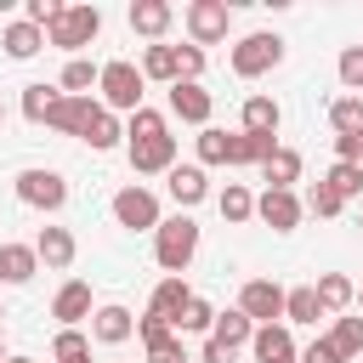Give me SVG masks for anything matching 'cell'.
<instances>
[{"instance_id":"obj_1","label":"cell","mask_w":363,"mask_h":363,"mask_svg":"<svg viewBox=\"0 0 363 363\" xmlns=\"http://www.w3.org/2000/svg\"><path fill=\"white\" fill-rule=\"evenodd\" d=\"M125 136H130V170L136 176H159V170L176 164V136L164 130V113L136 108L130 125H125Z\"/></svg>"},{"instance_id":"obj_2","label":"cell","mask_w":363,"mask_h":363,"mask_svg":"<svg viewBox=\"0 0 363 363\" xmlns=\"http://www.w3.org/2000/svg\"><path fill=\"white\" fill-rule=\"evenodd\" d=\"M153 255H159V267L170 272V278H182L187 272V261L199 255V221L193 216H164L159 227H153Z\"/></svg>"},{"instance_id":"obj_3","label":"cell","mask_w":363,"mask_h":363,"mask_svg":"<svg viewBox=\"0 0 363 363\" xmlns=\"http://www.w3.org/2000/svg\"><path fill=\"white\" fill-rule=\"evenodd\" d=\"M142 85H147V79H142L136 62H102V74H96V91H102V108H108V113H113V108H119V113H136V108H142Z\"/></svg>"},{"instance_id":"obj_4","label":"cell","mask_w":363,"mask_h":363,"mask_svg":"<svg viewBox=\"0 0 363 363\" xmlns=\"http://www.w3.org/2000/svg\"><path fill=\"white\" fill-rule=\"evenodd\" d=\"M102 34V11L96 6H62V17L45 28V40L57 45V51H79V45H91Z\"/></svg>"},{"instance_id":"obj_5","label":"cell","mask_w":363,"mask_h":363,"mask_svg":"<svg viewBox=\"0 0 363 363\" xmlns=\"http://www.w3.org/2000/svg\"><path fill=\"white\" fill-rule=\"evenodd\" d=\"M278 62H284V40L267 34V28H261V34H244V40L233 45V74H238V79H261V74L278 68Z\"/></svg>"},{"instance_id":"obj_6","label":"cell","mask_w":363,"mask_h":363,"mask_svg":"<svg viewBox=\"0 0 363 363\" xmlns=\"http://www.w3.org/2000/svg\"><path fill=\"white\" fill-rule=\"evenodd\" d=\"M182 23H187V34H193V45L204 51V45H216V40H227V23H233V11H227V0H193V6L182 11Z\"/></svg>"},{"instance_id":"obj_7","label":"cell","mask_w":363,"mask_h":363,"mask_svg":"<svg viewBox=\"0 0 363 363\" xmlns=\"http://www.w3.org/2000/svg\"><path fill=\"white\" fill-rule=\"evenodd\" d=\"M17 199L28 210H62L68 204V182L57 170H17Z\"/></svg>"},{"instance_id":"obj_8","label":"cell","mask_w":363,"mask_h":363,"mask_svg":"<svg viewBox=\"0 0 363 363\" xmlns=\"http://www.w3.org/2000/svg\"><path fill=\"white\" fill-rule=\"evenodd\" d=\"M113 221L130 227V233H153L164 216H159V199H153L147 187H119V193H113Z\"/></svg>"},{"instance_id":"obj_9","label":"cell","mask_w":363,"mask_h":363,"mask_svg":"<svg viewBox=\"0 0 363 363\" xmlns=\"http://www.w3.org/2000/svg\"><path fill=\"white\" fill-rule=\"evenodd\" d=\"M238 312L261 329V323H278L284 318V289L272 284V278H250L244 289H238Z\"/></svg>"},{"instance_id":"obj_10","label":"cell","mask_w":363,"mask_h":363,"mask_svg":"<svg viewBox=\"0 0 363 363\" xmlns=\"http://www.w3.org/2000/svg\"><path fill=\"white\" fill-rule=\"evenodd\" d=\"M96 119H102V102H91V96H62V102L51 108V119H45V125H51V130H62V136H79V142H85Z\"/></svg>"},{"instance_id":"obj_11","label":"cell","mask_w":363,"mask_h":363,"mask_svg":"<svg viewBox=\"0 0 363 363\" xmlns=\"http://www.w3.org/2000/svg\"><path fill=\"white\" fill-rule=\"evenodd\" d=\"M170 113H176L182 125H210L216 96H210L199 79H176V85H170Z\"/></svg>"},{"instance_id":"obj_12","label":"cell","mask_w":363,"mask_h":363,"mask_svg":"<svg viewBox=\"0 0 363 363\" xmlns=\"http://www.w3.org/2000/svg\"><path fill=\"white\" fill-rule=\"evenodd\" d=\"M255 216H261L272 233H295V227H301V199H295V193H278V187H267V193L255 199Z\"/></svg>"},{"instance_id":"obj_13","label":"cell","mask_w":363,"mask_h":363,"mask_svg":"<svg viewBox=\"0 0 363 363\" xmlns=\"http://www.w3.org/2000/svg\"><path fill=\"white\" fill-rule=\"evenodd\" d=\"M51 318H57L62 329H79V323L91 318V284H79V278H68V284L57 289V301H51Z\"/></svg>"},{"instance_id":"obj_14","label":"cell","mask_w":363,"mask_h":363,"mask_svg":"<svg viewBox=\"0 0 363 363\" xmlns=\"http://www.w3.org/2000/svg\"><path fill=\"white\" fill-rule=\"evenodd\" d=\"M250 352H255V363H295L289 323H261V329L250 335Z\"/></svg>"},{"instance_id":"obj_15","label":"cell","mask_w":363,"mask_h":363,"mask_svg":"<svg viewBox=\"0 0 363 363\" xmlns=\"http://www.w3.org/2000/svg\"><path fill=\"white\" fill-rule=\"evenodd\" d=\"M164 176H170L164 187H170V199L182 204V216H187V210H193V204L210 193V182H204V164H170Z\"/></svg>"},{"instance_id":"obj_16","label":"cell","mask_w":363,"mask_h":363,"mask_svg":"<svg viewBox=\"0 0 363 363\" xmlns=\"http://www.w3.org/2000/svg\"><path fill=\"white\" fill-rule=\"evenodd\" d=\"M187 301H193V289H187L182 278H159V289H153V301H147V318H159V323L176 329V318H182Z\"/></svg>"},{"instance_id":"obj_17","label":"cell","mask_w":363,"mask_h":363,"mask_svg":"<svg viewBox=\"0 0 363 363\" xmlns=\"http://www.w3.org/2000/svg\"><path fill=\"white\" fill-rule=\"evenodd\" d=\"M261 176H267V187H278V193H295V182H301V153H295V147H272V153L261 159Z\"/></svg>"},{"instance_id":"obj_18","label":"cell","mask_w":363,"mask_h":363,"mask_svg":"<svg viewBox=\"0 0 363 363\" xmlns=\"http://www.w3.org/2000/svg\"><path fill=\"white\" fill-rule=\"evenodd\" d=\"M34 255H40L51 272L74 267V233H68V227H40V238H34Z\"/></svg>"},{"instance_id":"obj_19","label":"cell","mask_w":363,"mask_h":363,"mask_svg":"<svg viewBox=\"0 0 363 363\" xmlns=\"http://www.w3.org/2000/svg\"><path fill=\"white\" fill-rule=\"evenodd\" d=\"M91 335H96L102 346H119V340L136 335V318H130L125 306H96V312H91Z\"/></svg>"},{"instance_id":"obj_20","label":"cell","mask_w":363,"mask_h":363,"mask_svg":"<svg viewBox=\"0 0 363 363\" xmlns=\"http://www.w3.org/2000/svg\"><path fill=\"white\" fill-rule=\"evenodd\" d=\"M0 45H6V57H11V62H28V57L45 45V28H34V23H23V17H17V23H6V28H0Z\"/></svg>"},{"instance_id":"obj_21","label":"cell","mask_w":363,"mask_h":363,"mask_svg":"<svg viewBox=\"0 0 363 363\" xmlns=\"http://www.w3.org/2000/svg\"><path fill=\"white\" fill-rule=\"evenodd\" d=\"M272 147H278V136H261V130H233V136H227V164H261Z\"/></svg>"},{"instance_id":"obj_22","label":"cell","mask_w":363,"mask_h":363,"mask_svg":"<svg viewBox=\"0 0 363 363\" xmlns=\"http://www.w3.org/2000/svg\"><path fill=\"white\" fill-rule=\"evenodd\" d=\"M40 272L34 244H0V284H28Z\"/></svg>"},{"instance_id":"obj_23","label":"cell","mask_w":363,"mask_h":363,"mask_svg":"<svg viewBox=\"0 0 363 363\" xmlns=\"http://www.w3.org/2000/svg\"><path fill=\"white\" fill-rule=\"evenodd\" d=\"M170 17H176V11H170L164 0H130V28L147 34V40H159V34L170 28Z\"/></svg>"},{"instance_id":"obj_24","label":"cell","mask_w":363,"mask_h":363,"mask_svg":"<svg viewBox=\"0 0 363 363\" xmlns=\"http://www.w3.org/2000/svg\"><path fill=\"white\" fill-rule=\"evenodd\" d=\"M142 79H164V85H176V79H182L176 45H147V51H142Z\"/></svg>"},{"instance_id":"obj_25","label":"cell","mask_w":363,"mask_h":363,"mask_svg":"<svg viewBox=\"0 0 363 363\" xmlns=\"http://www.w3.org/2000/svg\"><path fill=\"white\" fill-rule=\"evenodd\" d=\"M312 289H318V306H323V312H346V306H352V295H357L346 272H323Z\"/></svg>"},{"instance_id":"obj_26","label":"cell","mask_w":363,"mask_h":363,"mask_svg":"<svg viewBox=\"0 0 363 363\" xmlns=\"http://www.w3.org/2000/svg\"><path fill=\"white\" fill-rule=\"evenodd\" d=\"M250 335H255V323H250L238 306H233V312H216V323H210V340H221V346H233V352H238Z\"/></svg>"},{"instance_id":"obj_27","label":"cell","mask_w":363,"mask_h":363,"mask_svg":"<svg viewBox=\"0 0 363 363\" xmlns=\"http://www.w3.org/2000/svg\"><path fill=\"white\" fill-rule=\"evenodd\" d=\"M323 340L335 346V357H340V363H352V357L363 352V318H335V329H329Z\"/></svg>"},{"instance_id":"obj_28","label":"cell","mask_w":363,"mask_h":363,"mask_svg":"<svg viewBox=\"0 0 363 363\" xmlns=\"http://www.w3.org/2000/svg\"><path fill=\"white\" fill-rule=\"evenodd\" d=\"M216 210H221V221H233V227H238V221H250V216H255V193H250V187H238V182H227V187H221V199H216Z\"/></svg>"},{"instance_id":"obj_29","label":"cell","mask_w":363,"mask_h":363,"mask_svg":"<svg viewBox=\"0 0 363 363\" xmlns=\"http://www.w3.org/2000/svg\"><path fill=\"white\" fill-rule=\"evenodd\" d=\"M323 306H318V289H284V323H318Z\"/></svg>"},{"instance_id":"obj_30","label":"cell","mask_w":363,"mask_h":363,"mask_svg":"<svg viewBox=\"0 0 363 363\" xmlns=\"http://www.w3.org/2000/svg\"><path fill=\"white\" fill-rule=\"evenodd\" d=\"M278 119H284V113H278V102H272V96H250V102H244V130L278 136Z\"/></svg>"},{"instance_id":"obj_31","label":"cell","mask_w":363,"mask_h":363,"mask_svg":"<svg viewBox=\"0 0 363 363\" xmlns=\"http://www.w3.org/2000/svg\"><path fill=\"white\" fill-rule=\"evenodd\" d=\"M96 74H102V68H91L85 57H74V62L62 68V79H57V91H62V96H91V85H96Z\"/></svg>"},{"instance_id":"obj_32","label":"cell","mask_w":363,"mask_h":363,"mask_svg":"<svg viewBox=\"0 0 363 363\" xmlns=\"http://www.w3.org/2000/svg\"><path fill=\"white\" fill-rule=\"evenodd\" d=\"M57 102H62V91H57V85H23V113H28L34 125H45Z\"/></svg>"},{"instance_id":"obj_33","label":"cell","mask_w":363,"mask_h":363,"mask_svg":"<svg viewBox=\"0 0 363 363\" xmlns=\"http://www.w3.org/2000/svg\"><path fill=\"white\" fill-rule=\"evenodd\" d=\"M210 323H216V306H210L204 295H193V301L182 306V318H176V335H210Z\"/></svg>"},{"instance_id":"obj_34","label":"cell","mask_w":363,"mask_h":363,"mask_svg":"<svg viewBox=\"0 0 363 363\" xmlns=\"http://www.w3.org/2000/svg\"><path fill=\"white\" fill-rule=\"evenodd\" d=\"M329 125H335V136H363V96H340L329 108Z\"/></svg>"},{"instance_id":"obj_35","label":"cell","mask_w":363,"mask_h":363,"mask_svg":"<svg viewBox=\"0 0 363 363\" xmlns=\"http://www.w3.org/2000/svg\"><path fill=\"white\" fill-rule=\"evenodd\" d=\"M323 187H329L335 199H357V193H363V164H329Z\"/></svg>"},{"instance_id":"obj_36","label":"cell","mask_w":363,"mask_h":363,"mask_svg":"<svg viewBox=\"0 0 363 363\" xmlns=\"http://www.w3.org/2000/svg\"><path fill=\"white\" fill-rule=\"evenodd\" d=\"M51 357H57V363H91V340H85L79 329H62L57 346H51Z\"/></svg>"},{"instance_id":"obj_37","label":"cell","mask_w":363,"mask_h":363,"mask_svg":"<svg viewBox=\"0 0 363 363\" xmlns=\"http://www.w3.org/2000/svg\"><path fill=\"white\" fill-rule=\"evenodd\" d=\"M199 164H227V130H216V125L199 130Z\"/></svg>"},{"instance_id":"obj_38","label":"cell","mask_w":363,"mask_h":363,"mask_svg":"<svg viewBox=\"0 0 363 363\" xmlns=\"http://www.w3.org/2000/svg\"><path fill=\"white\" fill-rule=\"evenodd\" d=\"M340 85L363 91V45H346V51H340Z\"/></svg>"},{"instance_id":"obj_39","label":"cell","mask_w":363,"mask_h":363,"mask_svg":"<svg viewBox=\"0 0 363 363\" xmlns=\"http://www.w3.org/2000/svg\"><path fill=\"white\" fill-rule=\"evenodd\" d=\"M176 62H182V79H199L204 74V51L199 45H176Z\"/></svg>"},{"instance_id":"obj_40","label":"cell","mask_w":363,"mask_h":363,"mask_svg":"<svg viewBox=\"0 0 363 363\" xmlns=\"http://www.w3.org/2000/svg\"><path fill=\"white\" fill-rule=\"evenodd\" d=\"M306 204H312V216H340V204H346V199H335V193H329V187H323V182H318V187H312V199H306Z\"/></svg>"},{"instance_id":"obj_41","label":"cell","mask_w":363,"mask_h":363,"mask_svg":"<svg viewBox=\"0 0 363 363\" xmlns=\"http://www.w3.org/2000/svg\"><path fill=\"white\" fill-rule=\"evenodd\" d=\"M295 363H340V357H335V346H329V340H312L306 352H295Z\"/></svg>"},{"instance_id":"obj_42","label":"cell","mask_w":363,"mask_h":363,"mask_svg":"<svg viewBox=\"0 0 363 363\" xmlns=\"http://www.w3.org/2000/svg\"><path fill=\"white\" fill-rule=\"evenodd\" d=\"M199 363H233V346H221V340H204V357Z\"/></svg>"},{"instance_id":"obj_43","label":"cell","mask_w":363,"mask_h":363,"mask_svg":"<svg viewBox=\"0 0 363 363\" xmlns=\"http://www.w3.org/2000/svg\"><path fill=\"white\" fill-rule=\"evenodd\" d=\"M6 363H34V357H6Z\"/></svg>"},{"instance_id":"obj_44","label":"cell","mask_w":363,"mask_h":363,"mask_svg":"<svg viewBox=\"0 0 363 363\" xmlns=\"http://www.w3.org/2000/svg\"><path fill=\"white\" fill-rule=\"evenodd\" d=\"M352 301H357V306H363V289H357V295H352Z\"/></svg>"},{"instance_id":"obj_45","label":"cell","mask_w":363,"mask_h":363,"mask_svg":"<svg viewBox=\"0 0 363 363\" xmlns=\"http://www.w3.org/2000/svg\"><path fill=\"white\" fill-rule=\"evenodd\" d=\"M0 119H6V108H0Z\"/></svg>"},{"instance_id":"obj_46","label":"cell","mask_w":363,"mask_h":363,"mask_svg":"<svg viewBox=\"0 0 363 363\" xmlns=\"http://www.w3.org/2000/svg\"><path fill=\"white\" fill-rule=\"evenodd\" d=\"M0 318H6V306H0Z\"/></svg>"},{"instance_id":"obj_47","label":"cell","mask_w":363,"mask_h":363,"mask_svg":"<svg viewBox=\"0 0 363 363\" xmlns=\"http://www.w3.org/2000/svg\"><path fill=\"white\" fill-rule=\"evenodd\" d=\"M187 363H193V357H187Z\"/></svg>"},{"instance_id":"obj_48","label":"cell","mask_w":363,"mask_h":363,"mask_svg":"<svg viewBox=\"0 0 363 363\" xmlns=\"http://www.w3.org/2000/svg\"><path fill=\"white\" fill-rule=\"evenodd\" d=\"M0 363H6V357H0Z\"/></svg>"}]
</instances>
